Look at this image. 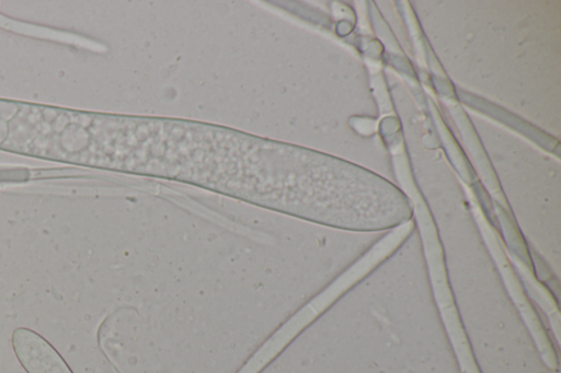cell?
<instances>
[{
    "mask_svg": "<svg viewBox=\"0 0 561 373\" xmlns=\"http://www.w3.org/2000/svg\"><path fill=\"white\" fill-rule=\"evenodd\" d=\"M11 342L14 354L26 373H73L59 352L32 329H14Z\"/></svg>",
    "mask_w": 561,
    "mask_h": 373,
    "instance_id": "obj_1",
    "label": "cell"
}]
</instances>
